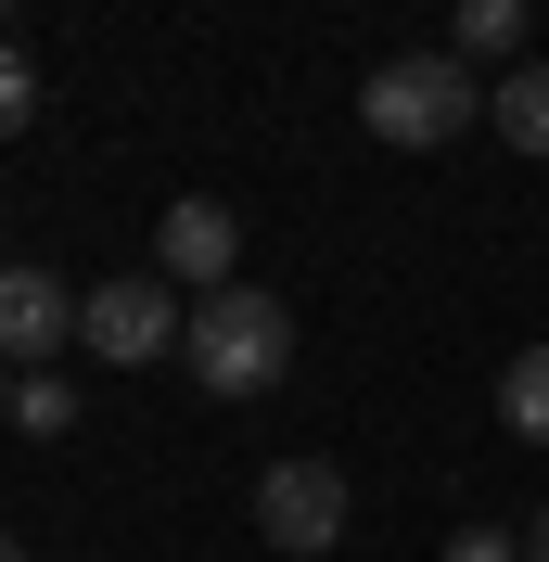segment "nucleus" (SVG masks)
Returning <instances> with one entry per match:
<instances>
[{
	"label": "nucleus",
	"mask_w": 549,
	"mask_h": 562,
	"mask_svg": "<svg viewBox=\"0 0 549 562\" xmlns=\"http://www.w3.org/2000/svg\"><path fill=\"white\" fill-rule=\"evenodd\" d=\"M179 371H192L205 396H269L281 371H294V307H281V294H256V281L205 294V307H192V346H179Z\"/></svg>",
	"instance_id": "obj_2"
},
{
	"label": "nucleus",
	"mask_w": 549,
	"mask_h": 562,
	"mask_svg": "<svg viewBox=\"0 0 549 562\" xmlns=\"http://www.w3.org/2000/svg\"><path fill=\"white\" fill-rule=\"evenodd\" d=\"M345 512H358V498H345L333 460H269V473H256V537H269V550H294V562L345 550Z\"/></svg>",
	"instance_id": "obj_4"
},
{
	"label": "nucleus",
	"mask_w": 549,
	"mask_h": 562,
	"mask_svg": "<svg viewBox=\"0 0 549 562\" xmlns=\"http://www.w3.org/2000/svg\"><path fill=\"white\" fill-rule=\"evenodd\" d=\"M498 422H512L524 448H549V346H524L512 371H498Z\"/></svg>",
	"instance_id": "obj_8"
},
{
	"label": "nucleus",
	"mask_w": 549,
	"mask_h": 562,
	"mask_svg": "<svg viewBox=\"0 0 549 562\" xmlns=\"http://www.w3.org/2000/svg\"><path fill=\"white\" fill-rule=\"evenodd\" d=\"M498 103L460 52H396V65L358 77V128L396 140V154H447V140H473V115Z\"/></svg>",
	"instance_id": "obj_1"
},
{
	"label": "nucleus",
	"mask_w": 549,
	"mask_h": 562,
	"mask_svg": "<svg viewBox=\"0 0 549 562\" xmlns=\"http://www.w3.org/2000/svg\"><path fill=\"white\" fill-rule=\"evenodd\" d=\"M447 562H524V537H498V525H460V537H447Z\"/></svg>",
	"instance_id": "obj_11"
},
{
	"label": "nucleus",
	"mask_w": 549,
	"mask_h": 562,
	"mask_svg": "<svg viewBox=\"0 0 549 562\" xmlns=\"http://www.w3.org/2000/svg\"><path fill=\"white\" fill-rule=\"evenodd\" d=\"M485 52H524V0H473L460 13V65H485Z\"/></svg>",
	"instance_id": "obj_10"
},
{
	"label": "nucleus",
	"mask_w": 549,
	"mask_h": 562,
	"mask_svg": "<svg viewBox=\"0 0 549 562\" xmlns=\"http://www.w3.org/2000/svg\"><path fill=\"white\" fill-rule=\"evenodd\" d=\"M524 562H549V512H537V525H524Z\"/></svg>",
	"instance_id": "obj_12"
},
{
	"label": "nucleus",
	"mask_w": 549,
	"mask_h": 562,
	"mask_svg": "<svg viewBox=\"0 0 549 562\" xmlns=\"http://www.w3.org/2000/svg\"><path fill=\"white\" fill-rule=\"evenodd\" d=\"M485 128L512 140V154H549V65H512V77H498V103H485Z\"/></svg>",
	"instance_id": "obj_7"
},
{
	"label": "nucleus",
	"mask_w": 549,
	"mask_h": 562,
	"mask_svg": "<svg viewBox=\"0 0 549 562\" xmlns=\"http://www.w3.org/2000/svg\"><path fill=\"white\" fill-rule=\"evenodd\" d=\"M154 269L192 281V307H205V294H231V281H243V217L217 205V192H179V205L154 217Z\"/></svg>",
	"instance_id": "obj_6"
},
{
	"label": "nucleus",
	"mask_w": 549,
	"mask_h": 562,
	"mask_svg": "<svg viewBox=\"0 0 549 562\" xmlns=\"http://www.w3.org/2000/svg\"><path fill=\"white\" fill-rule=\"evenodd\" d=\"M77 346L103 358V371H154V358L192 346V307H179L167 269H115V281H90V333Z\"/></svg>",
	"instance_id": "obj_3"
},
{
	"label": "nucleus",
	"mask_w": 549,
	"mask_h": 562,
	"mask_svg": "<svg viewBox=\"0 0 549 562\" xmlns=\"http://www.w3.org/2000/svg\"><path fill=\"white\" fill-rule=\"evenodd\" d=\"M77 333H90V294L65 269H0V358L13 371H52Z\"/></svg>",
	"instance_id": "obj_5"
},
{
	"label": "nucleus",
	"mask_w": 549,
	"mask_h": 562,
	"mask_svg": "<svg viewBox=\"0 0 549 562\" xmlns=\"http://www.w3.org/2000/svg\"><path fill=\"white\" fill-rule=\"evenodd\" d=\"M13 422H26V435H65V422H77V384H65V371H13Z\"/></svg>",
	"instance_id": "obj_9"
}]
</instances>
